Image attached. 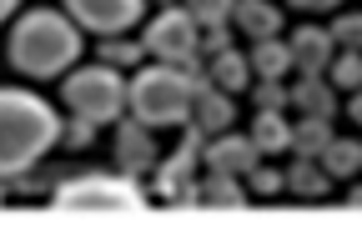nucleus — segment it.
<instances>
[{
    "instance_id": "f257e3e1",
    "label": "nucleus",
    "mask_w": 362,
    "mask_h": 226,
    "mask_svg": "<svg viewBox=\"0 0 362 226\" xmlns=\"http://www.w3.org/2000/svg\"><path fill=\"white\" fill-rule=\"evenodd\" d=\"M81 51H86V30L56 6L21 11L11 20V35H6V61L25 81H56V76L76 71Z\"/></svg>"
},
{
    "instance_id": "f03ea898",
    "label": "nucleus",
    "mask_w": 362,
    "mask_h": 226,
    "mask_svg": "<svg viewBox=\"0 0 362 226\" xmlns=\"http://www.w3.org/2000/svg\"><path fill=\"white\" fill-rule=\"evenodd\" d=\"M61 116L56 106L21 85H0V181L35 171L61 146Z\"/></svg>"
},
{
    "instance_id": "7ed1b4c3",
    "label": "nucleus",
    "mask_w": 362,
    "mask_h": 226,
    "mask_svg": "<svg viewBox=\"0 0 362 226\" xmlns=\"http://www.w3.org/2000/svg\"><path fill=\"white\" fill-rule=\"evenodd\" d=\"M206 85L211 76L202 71V61L197 66L151 61V66H136V76H126V111L141 126H181L192 121V106Z\"/></svg>"
},
{
    "instance_id": "20e7f679",
    "label": "nucleus",
    "mask_w": 362,
    "mask_h": 226,
    "mask_svg": "<svg viewBox=\"0 0 362 226\" xmlns=\"http://www.w3.org/2000/svg\"><path fill=\"white\" fill-rule=\"evenodd\" d=\"M51 206L66 216H131L146 211V191L141 181L126 171H76L51 191Z\"/></svg>"
},
{
    "instance_id": "39448f33",
    "label": "nucleus",
    "mask_w": 362,
    "mask_h": 226,
    "mask_svg": "<svg viewBox=\"0 0 362 226\" xmlns=\"http://www.w3.org/2000/svg\"><path fill=\"white\" fill-rule=\"evenodd\" d=\"M61 96H66L71 116H86V121H96V126H111V121L126 116V76L116 66H106V61L76 66L61 81Z\"/></svg>"
},
{
    "instance_id": "423d86ee",
    "label": "nucleus",
    "mask_w": 362,
    "mask_h": 226,
    "mask_svg": "<svg viewBox=\"0 0 362 226\" xmlns=\"http://www.w3.org/2000/svg\"><path fill=\"white\" fill-rule=\"evenodd\" d=\"M141 45L151 61H166V66H197L202 61V25L192 20L187 6H166L146 20L141 30Z\"/></svg>"
},
{
    "instance_id": "0eeeda50",
    "label": "nucleus",
    "mask_w": 362,
    "mask_h": 226,
    "mask_svg": "<svg viewBox=\"0 0 362 226\" xmlns=\"http://www.w3.org/2000/svg\"><path fill=\"white\" fill-rule=\"evenodd\" d=\"M61 6L90 35H126L136 20H141L146 0H61Z\"/></svg>"
},
{
    "instance_id": "6e6552de",
    "label": "nucleus",
    "mask_w": 362,
    "mask_h": 226,
    "mask_svg": "<svg viewBox=\"0 0 362 226\" xmlns=\"http://www.w3.org/2000/svg\"><path fill=\"white\" fill-rule=\"evenodd\" d=\"M111 156H116V171H126V176H141V171H156V161H161V151H156V136H151V126H141V121H116V141H111Z\"/></svg>"
},
{
    "instance_id": "1a4fd4ad",
    "label": "nucleus",
    "mask_w": 362,
    "mask_h": 226,
    "mask_svg": "<svg viewBox=\"0 0 362 226\" xmlns=\"http://www.w3.org/2000/svg\"><path fill=\"white\" fill-rule=\"evenodd\" d=\"M257 161H262V151L252 146V136H242V131H221V136H206V146H202V166H206V171L247 176Z\"/></svg>"
},
{
    "instance_id": "9d476101",
    "label": "nucleus",
    "mask_w": 362,
    "mask_h": 226,
    "mask_svg": "<svg viewBox=\"0 0 362 226\" xmlns=\"http://www.w3.org/2000/svg\"><path fill=\"white\" fill-rule=\"evenodd\" d=\"M287 45H292V66H297L302 76H327V66H332V56H337L327 25H297V30L287 35Z\"/></svg>"
},
{
    "instance_id": "9b49d317",
    "label": "nucleus",
    "mask_w": 362,
    "mask_h": 226,
    "mask_svg": "<svg viewBox=\"0 0 362 226\" xmlns=\"http://www.w3.org/2000/svg\"><path fill=\"white\" fill-rule=\"evenodd\" d=\"M197 166H202V146H192V141H181L166 161H156V191L166 196V201H176L181 191L192 186V176H197Z\"/></svg>"
},
{
    "instance_id": "f8f14e48",
    "label": "nucleus",
    "mask_w": 362,
    "mask_h": 226,
    "mask_svg": "<svg viewBox=\"0 0 362 226\" xmlns=\"http://www.w3.org/2000/svg\"><path fill=\"white\" fill-rule=\"evenodd\" d=\"M232 25H237L247 40L282 35V6H272V0H237V11H232Z\"/></svg>"
},
{
    "instance_id": "ddd939ff",
    "label": "nucleus",
    "mask_w": 362,
    "mask_h": 226,
    "mask_svg": "<svg viewBox=\"0 0 362 226\" xmlns=\"http://www.w3.org/2000/svg\"><path fill=\"white\" fill-rule=\"evenodd\" d=\"M247 66L257 81H282L292 71V45L282 35H267V40H252V51H247Z\"/></svg>"
},
{
    "instance_id": "4468645a",
    "label": "nucleus",
    "mask_w": 362,
    "mask_h": 226,
    "mask_svg": "<svg viewBox=\"0 0 362 226\" xmlns=\"http://www.w3.org/2000/svg\"><path fill=\"white\" fill-rule=\"evenodd\" d=\"M292 90V106L302 111V116H337V90H332V81L327 76H302L297 85H287Z\"/></svg>"
},
{
    "instance_id": "2eb2a0df",
    "label": "nucleus",
    "mask_w": 362,
    "mask_h": 226,
    "mask_svg": "<svg viewBox=\"0 0 362 226\" xmlns=\"http://www.w3.org/2000/svg\"><path fill=\"white\" fill-rule=\"evenodd\" d=\"M232 121H237L232 96H226V90H216V85H206L202 96H197V106H192V126H202L206 136H221Z\"/></svg>"
},
{
    "instance_id": "dca6fc26",
    "label": "nucleus",
    "mask_w": 362,
    "mask_h": 226,
    "mask_svg": "<svg viewBox=\"0 0 362 226\" xmlns=\"http://www.w3.org/2000/svg\"><path fill=\"white\" fill-rule=\"evenodd\" d=\"M282 181H287L292 196H307V201H317V196L332 191V176L322 171V161H317V156H297V161L282 171Z\"/></svg>"
},
{
    "instance_id": "f3484780",
    "label": "nucleus",
    "mask_w": 362,
    "mask_h": 226,
    "mask_svg": "<svg viewBox=\"0 0 362 226\" xmlns=\"http://www.w3.org/2000/svg\"><path fill=\"white\" fill-rule=\"evenodd\" d=\"M206 76H211L216 90H226V96H232V90H252V66H247L242 51H232V45L206 61Z\"/></svg>"
},
{
    "instance_id": "a211bd4d",
    "label": "nucleus",
    "mask_w": 362,
    "mask_h": 226,
    "mask_svg": "<svg viewBox=\"0 0 362 226\" xmlns=\"http://www.w3.org/2000/svg\"><path fill=\"white\" fill-rule=\"evenodd\" d=\"M252 146L262 151V156H282V151H292V126H287V116L282 111H257V121H252Z\"/></svg>"
},
{
    "instance_id": "6ab92c4d",
    "label": "nucleus",
    "mask_w": 362,
    "mask_h": 226,
    "mask_svg": "<svg viewBox=\"0 0 362 226\" xmlns=\"http://www.w3.org/2000/svg\"><path fill=\"white\" fill-rule=\"evenodd\" d=\"M317 161H322V171H327L332 181H352V176L362 171V141H357V136H332L327 151L317 156Z\"/></svg>"
},
{
    "instance_id": "aec40b11",
    "label": "nucleus",
    "mask_w": 362,
    "mask_h": 226,
    "mask_svg": "<svg viewBox=\"0 0 362 226\" xmlns=\"http://www.w3.org/2000/svg\"><path fill=\"white\" fill-rule=\"evenodd\" d=\"M332 136H337V131H332L327 116H302V121L292 126V156H322Z\"/></svg>"
},
{
    "instance_id": "412c9836",
    "label": "nucleus",
    "mask_w": 362,
    "mask_h": 226,
    "mask_svg": "<svg viewBox=\"0 0 362 226\" xmlns=\"http://www.w3.org/2000/svg\"><path fill=\"white\" fill-rule=\"evenodd\" d=\"M202 206H247V186H242V176H226V171H211L206 181H202Z\"/></svg>"
},
{
    "instance_id": "4be33fe9",
    "label": "nucleus",
    "mask_w": 362,
    "mask_h": 226,
    "mask_svg": "<svg viewBox=\"0 0 362 226\" xmlns=\"http://www.w3.org/2000/svg\"><path fill=\"white\" fill-rule=\"evenodd\" d=\"M327 81H332V90H362V56L357 51H337L332 56V66H327Z\"/></svg>"
},
{
    "instance_id": "5701e85b",
    "label": "nucleus",
    "mask_w": 362,
    "mask_h": 226,
    "mask_svg": "<svg viewBox=\"0 0 362 226\" xmlns=\"http://www.w3.org/2000/svg\"><path fill=\"white\" fill-rule=\"evenodd\" d=\"M141 56H146V45L141 40H126V35H101V61L106 66H141Z\"/></svg>"
},
{
    "instance_id": "b1692460",
    "label": "nucleus",
    "mask_w": 362,
    "mask_h": 226,
    "mask_svg": "<svg viewBox=\"0 0 362 226\" xmlns=\"http://www.w3.org/2000/svg\"><path fill=\"white\" fill-rule=\"evenodd\" d=\"M327 35H332L337 51H357V56H362V11H342V16L327 25Z\"/></svg>"
},
{
    "instance_id": "393cba45",
    "label": "nucleus",
    "mask_w": 362,
    "mask_h": 226,
    "mask_svg": "<svg viewBox=\"0 0 362 226\" xmlns=\"http://www.w3.org/2000/svg\"><path fill=\"white\" fill-rule=\"evenodd\" d=\"M187 11H192V20H197L202 30H216V25L232 20L237 0H187Z\"/></svg>"
},
{
    "instance_id": "a878e982",
    "label": "nucleus",
    "mask_w": 362,
    "mask_h": 226,
    "mask_svg": "<svg viewBox=\"0 0 362 226\" xmlns=\"http://www.w3.org/2000/svg\"><path fill=\"white\" fill-rule=\"evenodd\" d=\"M277 191H287V181H282V171L277 166H252L247 171V196H277Z\"/></svg>"
},
{
    "instance_id": "bb28decb",
    "label": "nucleus",
    "mask_w": 362,
    "mask_h": 226,
    "mask_svg": "<svg viewBox=\"0 0 362 226\" xmlns=\"http://www.w3.org/2000/svg\"><path fill=\"white\" fill-rule=\"evenodd\" d=\"M252 101H257V111H287L292 106V90L282 81H257L252 85Z\"/></svg>"
},
{
    "instance_id": "cd10ccee",
    "label": "nucleus",
    "mask_w": 362,
    "mask_h": 226,
    "mask_svg": "<svg viewBox=\"0 0 362 226\" xmlns=\"http://www.w3.org/2000/svg\"><path fill=\"white\" fill-rule=\"evenodd\" d=\"M90 136H96V121H86V116H71V126L61 131V146L81 151V146H90Z\"/></svg>"
},
{
    "instance_id": "c85d7f7f",
    "label": "nucleus",
    "mask_w": 362,
    "mask_h": 226,
    "mask_svg": "<svg viewBox=\"0 0 362 226\" xmlns=\"http://www.w3.org/2000/svg\"><path fill=\"white\" fill-rule=\"evenodd\" d=\"M226 45H232V30L226 25H216V30H202V56L211 61L216 51H226Z\"/></svg>"
},
{
    "instance_id": "c756f323",
    "label": "nucleus",
    "mask_w": 362,
    "mask_h": 226,
    "mask_svg": "<svg viewBox=\"0 0 362 226\" xmlns=\"http://www.w3.org/2000/svg\"><path fill=\"white\" fill-rule=\"evenodd\" d=\"M292 11H307V16H322V11H337L342 0H287Z\"/></svg>"
},
{
    "instance_id": "7c9ffc66",
    "label": "nucleus",
    "mask_w": 362,
    "mask_h": 226,
    "mask_svg": "<svg viewBox=\"0 0 362 226\" xmlns=\"http://www.w3.org/2000/svg\"><path fill=\"white\" fill-rule=\"evenodd\" d=\"M347 121L362 131V90H352V96H347Z\"/></svg>"
},
{
    "instance_id": "2f4dec72",
    "label": "nucleus",
    "mask_w": 362,
    "mask_h": 226,
    "mask_svg": "<svg viewBox=\"0 0 362 226\" xmlns=\"http://www.w3.org/2000/svg\"><path fill=\"white\" fill-rule=\"evenodd\" d=\"M16 16H21V0H0V25L16 20Z\"/></svg>"
},
{
    "instance_id": "473e14b6",
    "label": "nucleus",
    "mask_w": 362,
    "mask_h": 226,
    "mask_svg": "<svg viewBox=\"0 0 362 226\" xmlns=\"http://www.w3.org/2000/svg\"><path fill=\"white\" fill-rule=\"evenodd\" d=\"M347 201H352V206H362V186H352V191H347Z\"/></svg>"
}]
</instances>
